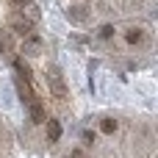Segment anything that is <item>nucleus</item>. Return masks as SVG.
Returning <instances> with one entry per match:
<instances>
[{
    "label": "nucleus",
    "mask_w": 158,
    "mask_h": 158,
    "mask_svg": "<svg viewBox=\"0 0 158 158\" xmlns=\"http://www.w3.org/2000/svg\"><path fill=\"white\" fill-rule=\"evenodd\" d=\"M14 3H19V6H22V3H31V0H14Z\"/></svg>",
    "instance_id": "obj_6"
},
{
    "label": "nucleus",
    "mask_w": 158,
    "mask_h": 158,
    "mask_svg": "<svg viewBox=\"0 0 158 158\" xmlns=\"http://www.w3.org/2000/svg\"><path fill=\"white\" fill-rule=\"evenodd\" d=\"M50 83H53V92H56V97H67V86H64V81H61V72L53 67L50 69Z\"/></svg>",
    "instance_id": "obj_1"
},
{
    "label": "nucleus",
    "mask_w": 158,
    "mask_h": 158,
    "mask_svg": "<svg viewBox=\"0 0 158 158\" xmlns=\"http://www.w3.org/2000/svg\"><path fill=\"white\" fill-rule=\"evenodd\" d=\"M14 31H17V33H28V31H31V19H25V17H14Z\"/></svg>",
    "instance_id": "obj_2"
},
{
    "label": "nucleus",
    "mask_w": 158,
    "mask_h": 158,
    "mask_svg": "<svg viewBox=\"0 0 158 158\" xmlns=\"http://www.w3.org/2000/svg\"><path fill=\"white\" fill-rule=\"evenodd\" d=\"M69 17H72V19H78V22H81V19H83V17H86V11H83V8H81V6H75V8H69Z\"/></svg>",
    "instance_id": "obj_5"
},
{
    "label": "nucleus",
    "mask_w": 158,
    "mask_h": 158,
    "mask_svg": "<svg viewBox=\"0 0 158 158\" xmlns=\"http://www.w3.org/2000/svg\"><path fill=\"white\" fill-rule=\"evenodd\" d=\"M31 117H33V122H44V111H42V106L36 100L31 103Z\"/></svg>",
    "instance_id": "obj_3"
},
{
    "label": "nucleus",
    "mask_w": 158,
    "mask_h": 158,
    "mask_svg": "<svg viewBox=\"0 0 158 158\" xmlns=\"http://www.w3.org/2000/svg\"><path fill=\"white\" fill-rule=\"evenodd\" d=\"M47 128H50V142H58V133H61L58 122H56V119H50V122H47Z\"/></svg>",
    "instance_id": "obj_4"
}]
</instances>
